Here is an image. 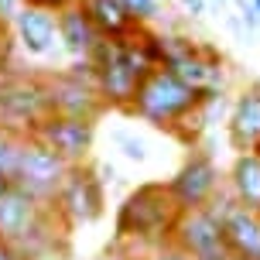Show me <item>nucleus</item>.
Masks as SVG:
<instances>
[{
  "label": "nucleus",
  "mask_w": 260,
  "mask_h": 260,
  "mask_svg": "<svg viewBox=\"0 0 260 260\" xmlns=\"http://www.w3.org/2000/svg\"><path fill=\"white\" fill-rule=\"evenodd\" d=\"M212 96H219V92L192 89V86H185L175 72H168L165 65H157V69H151V72L141 79L137 96H134V103H130L127 113L137 117L141 123H147V127H154V130H168L178 141H185L188 147H195L192 120H195V113H199V106L209 103Z\"/></svg>",
  "instance_id": "nucleus-1"
},
{
  "label": "nucleus",
  "mask_w": 260,
  "mask_h": 260,
  "mask_svg": "<svg viewBox=\"0 0 260 260\" xmlns=\"http://www.w3.org/2000/svg\"><path fill=\"white\" fill-rule=\"evenodd\" d=\"M69 226L58 219L52 206L14 185L0 195V236L24 260H58L69 247Z\"/></svg>",
  "instance_id": "nucleus-2"
},
{
  "label": "nucleus",
  "mask_w": 260,
  "mask_h": 260,
  "mask_svg": "<svg viewBox=\"0 0 260 260\" xmlns=\"http://www.w3.org/2000/svg\"><path fill=\"white\" fill-rule=\"evenodd\" d=\"M182 209L175 206V199L168 192V182H141L137 188H130L123 195V202L117 206L113 216V247H130L151 250L168 243L175 226H178Z\"/></svg>",
  "instance_id": "nucleus-3"
},
{
  "label": "nucleus",
  "mask_w": 260,
  "mask_h": 260,
  "mask_svg": "<svg viewBox=\"0 0 260 260\" xmlns=\"http://www.w3.org/2000/svg\"><path fill=\"white\" fill-rule=\"evenodd\" d=\"M161 65L175 72L185 86L192 89H209V92H222L226 89V55L209 45V41H195L182 31H161Z\"/></svg>",
  "instance_id": "nucleus-4"
},
{
  "label": "nucleus",
  "mask_w": 260,
  "mask_h": 260,
  "mask_svg": "<svg viewBox=\"0 0 260 260\" xmlns=\"http://www.w3.org/2000/svg\"><path fill=\"white\" fill-rule=\"evenodd\" d=\"M48 82L45 72H7L0 79V130L11 134H35L48 117Z\"/></svg>",
  "instance_id": "nucleus-5"
},
{
  "label": "nucleus",
  "mask_w": 260,
  "mask_h": 260,
  "mask_svg": "<svg viewBox=\"0 0 260 260\" xmlns=\"http://www.w3.org/2000/svg\"><path fill=\"white\" fill-rule=\"evenodd\" d=\"M48 82V110L58 117H79V120H96L106 113L103 100L96 92V76H92L89 58H76L65 69L45 72Z\"/></svg>",
  "instance_id": "nucleus-6"
},
{
  "label": "nucleus",
  "mask_w": 260,
  "mask_h": 260,
  "mask_svg": "<svg viewBox=\"0 0 260 260\" xmlns=\"http://www.w3.org/2000/svg\"><path fill=\"white\" fill-rule=\"evenodd\" d=\"M52 209L58 212V219H62L69 230L92 226V222H100L106 216V185L100 182L92 161L69 165L65 182H62V188H58V195H55Z\"/></svg>",
  "instance_id": "nucleus-7"
},
{
  "label": "nucleus",
  "mask_w": 260,
  "mask_h": 260,
  "mask_svg": "<svg viewBox=\"0 0 260 260\" xmlns=\"http://www.w3.org/2000/svg\"><path fill=\"white\" fill-rule=\"evenodd\" d=\"M222 185H226V175L219 171L212 151L188 147V154L178 165V171L168 178V192L182 212H192V209H206L219 195Z\"/></svg>",
  "instance_id": "nucleus-8"
},
{
  "label": "nucleus",
  "mask_w": 260,
  "mask_h": 260,
  "mask_svg": "<svg viewBox=\"0 0 260 260\" xmlns=\"http://www.w3.org/2000/svg\"><path fill=\"white\" fill-rule=\"evenodd\" d=\"M65 165L62 157L55 154L48 144H41L35 134L21 137V151H17V171H14V185L24 188L27 195H35L38 202L52 206L58 188L65 182Z\"/></svg>",
  "instance_id": "nucleus-9"
},
{
  "label": "nucleus",
  "mask_w": 260,
  "mask_h": 260,
  "mask_svg": "<svg viewBox=\"0 0 260 260\" xmlns=\"http://www.w3.org/2000/svg\"><path fill=\"white\" fill-rule=\"evenodd\" d=\"M171 243H178L192 260H230V250L222 240V219L212 206L182 212L171 233Z\"/></svg>",
  "instance_id": "nucleus-10"
},
{
  "label": "nucleus",
  "mask_w": 260,
  "mask_h": 260,
  "mask_svg": "<svg viewBox=\"0 0 260 260\" xmlns=\"http://www.w3.org/2000/svg\"><path fill=\"white\" fill-rule=\"evenodd\" d=\"M209 206L216 209L219 219H222V240H226L230 257L260 260V212L240 206L226 185L219 188V195H216Z\"/></svg>",
  "instance_id": "nucleus-11"
},
{
  "label": "nucleus",
  "mask_w": 260,
  "mask_h": 260,
  "mask_svg": "<svg viewBox=\"0 0 260 260\" xmlns=\"http://www.w3.org/2000/svg\"><path fill=\"white\" fill-rule=\"evenodd\" d=\"M35 137H38L41 144H48L65 165H82V161H92L96 123H92V120H79V117L48 113V117L35 127Z\"/></svg>",
  "instance_id": "nucleus-12"
},
{
  "label": "nucleus",
  "mask_w": 260,
  "mask_h": 260,
  "mask_svg": "<svg viewBox=\"0 0 260 260\" xmlns=\"http://www.w3.org/2000/svg\"><path fill=\"white\" fill-rule=\"evenodd\" d=\"M14 45L31 58H58L62 41H58V21L52 11H38V7H21L17 17L11 21Z\"/></svg>",
  "instance_id": "nucleus-13"
},
{
  "label": "nucleus",
  "mask_w": 260,
  "mask_h": 260,
  "mask_svg": "<svg viewBox=\"0 0 260 260\" xmlns=\"http://www.w3.org/2000/svg\"><path fill=\"white\" fill-rule=\"evenodd\" d=\"M226 137L233 151H260V82H247L230 103Z\"/></svg>",
  "instance_id": "nucleus-14"
},
{
  "label": "nucleus",
  "mask_w": 260,
  "mask_h": 260,
  "mask_svg": "<svg viewBox=\"0 0 260 260\" xmlns=\"http://www.w3.org/2000/svg\"><path fill=\"white\" fill-rule=\"evenodd\" d=\"M55 21H58V41H62V52L69 55V62L89 58L92 48L100 45V31L92 27L86 11H82L79 4H72V7H65V11L55 14Z\"/></svg>",
  "instance_id": "nucleus-15"
},
{
  "label": "nucleus",
  "mask_w": 260,
  "mask_h": 260,
  "mask_svg": "<svg viewBox=\"0 0 260 260\" xmlns=\"http://www.w3.org/2000/svg\"><path fill=\"white\" fill-rule=\"evenodd\" d=\"M79 7L100 31V38H130L141 27L123 0H79Z\"/></svg>",
  "instance_id": "nucleus-16"
},
{
  "label": "nucleus",
  "mask_w": 260,
  "mask_h": 260,
  "mask_svg": "<svg viewBox=\"0 0 260 260\" xmlns=\"http://www.w3.org/2000/svg\"><path fill=\"white\" fill-rule=\"evenodd\" d=\"M226 188L240 206L260 212V151H240L226 171Z\"/></svg>",
  "instance_id": "nucleus-17"
},
{
  "label": "nucleus",
  "mask_w": 260,
  "mask_h": 260,
  "mask_svg": "<svg viewBox=\"0 0 260 260\" xmlns=\"http://www.w3.org/2000/svg\"><path fill=\"white\" fill-rule=\"evenodd\" d=\"M110 141L117 144V151L127 157V161H134V165H144V161H147V144H144V137H137V130L113 127L110 130Z\"/></svg>",
  "instance_id": "nucleus-18"
},
{
  "label": "nucleus",
  "mask_w": 260,
  "mask_h": 260,
  "mask_svg": "<svg viewBox=\"0 0 260 260\" xmlns=\"http://www.w3.org/2000/svg\"><path fill=\"white\" fill-rule=\"evenodd\" d=\"M17 151H21V134H11V130H0V171L11 175L17 171Z\"/></svg>",
  "instance_id": "nucleus-19"
},
{
  "label": "nucleus",
  "mask_w": 260,
  "mask_h": 260,
  "mask_svg": "<svg viewBox=\"0 0 260 260\" xmlns=\"http://www.w3.org/2000/svg\"><path fill=\"white\" fill-rule=\"evenodd\" d=\"M137 24H157L161 21V0H123Z\"/></svg>",
  "instance_id": "nucleus-20"
},
{
  "label": "nucleus",
  "mask_w": 260,
  "mask_h": 260,
  "mask_svg": "<svg viewBox=\"0 0 260 260\" xmlns=\"http://www.w3.org/2000/svg\"><path fill=\"white\" fill-rule=\"evenodd\" d=\"M14 48H17V45H14L11 27L0 24V79H4V76L14 69Z\"/></svg>",
  "instance_id": "nucleus-21"
},
{
  "label": "nucleus",
  "mask_w": 260,
  "mask_h": 260,
  "mask_svg": "<svg viewBox=\"0 0 260 260\" xmlns=\"http://www.w3.org/2000/svg\"><path fill=\"white\" fill-rule=\"evenodd\" d=\"M222 24L233 31V38L240 41V45H257V35H250L247 24L240 21V14H236V11H226V14H222Z\"/></svg>",
  "instance_id": "nucleus-22"
},
{
  "label": "nucleus",
  "mask_w": 260,
  "mask_h": 260,
  "mask_svg": "<svg viewBox=\"0 0 260 260\" xmlns=\"http://www.w3.org/2000/svg\"><path fill=\"white\" fill-rule=\"evenodd\" d=\"M144 260H192V257H188V253H185V250L178 247V243H171V240H168V243L154 247V250H151V253H147Z\"/></svg>",
  "instance_id": "nucleus-23"
},
{
  "label": "nucleus",
  "mask_w": 260,
  "mask_h": 260,
  "mask_svg": "<svg viewBox=\"0 0 260 260\" xmlns=\"http://www.w3.org/2000/svg\"><path fill=\"white\" fill-rule=\"evenodd\" d=\"M72 4H79V0H21V7H38V11H65V7H72Z\"/></svg>",
  "instance_id": "nucleus-24"
},
{
  "label": "nucleus",
  "mask_w": 260,
  "mask_h": 260,
  "mask_svg": "<svg viewBox=\"0 0 260 260\" xmlns=\"http://www.w3.org/2000/svg\"><path fill=\"white\" fill-rule=\"evenodd\" d=\"M178 7H182L185 17H192V21H202L209 14V4L206 0H178Z\"/></svg>",
  "instance_id": "nucleus-25"
},
{
  "label": "nucleus",
  "mask_w": 260,
  "mask_h": 260,
  "mask_svg": "<svg viewBox=\"0 0 260 260\" xmlns=\"http://www.w3.org/2000/svg\"><path fill=\"white\" fill-rule=\"evenodd\" d=\"M17 11H21V0H0V24L11 27V21L17 17Z\"/></svg>",
  "instance_id": "nucleus-26"
},
{
  "label": "nucleus",
  "mask_w": 260,
  "mask_h": 260,
  "mask_svg": "<svg viewBox=\"0 0 260 260\" xmlns=\"http://www.w3.org/2000/svg\"><path fill=\"white\" fill-rule=\"evenodd\" d=\"M92 165H96V175H100V182H103V185H113V182L120 178L117 168H113L110 161H92Z\"/></svg>",
  "instance_id": "nucleus-27"
},
{
  "label": "nucleus",
  "mask_w": 260,
  "mask_h": 260,
  "mask_svg": "<svg viewBox=\"0 0 260 260\" xmlns=\"http://www.w3.org/2000/svg\"><path fill=\"white\" fill-rule=\"evenodd\" d=\"M0 260H24V257H21V253H17V250H14L11 243L0 236Z\"/></svg>",
  "instance_id": "nucleus-28"
},
{
  "label": "nucleus",
  "mask_w": 260,
  "mask_h": 260,
  "mask_svg": "<svg viewBox=\"0 0 260 260\" xmlns=\"http://www.w3.org/2000/svg\"><path fill=\"white\" fill-rule=\"evenodd\" d=\"M206 4H209V11L216 14V17H222L226 11H233V7H230V0H206Z\"/></svg>",
  "instance_id": "nucleus-29"
},
{
  "label": "nucleus",
  "mask_w": 260,
  "mask_h": 260,
  "mask_svg": "<svg viewBox=\"0 0 260 260\" xmlns=\"http://www.w3.org/2000/svg\"><path fill=\"white\" fill-rule=\"evenodd\" d=\"M11 188H14V178H11V175H4V171H0V195H7Z\"/></svg>",
  "instance_id": "nucleus-30"
},
{
  "label": "nucleus",
  "mask_w": 260,
  "mask_h": 260,
  "mask_svg": "<svg viewBox=\"0 0 260 260\" xmlns=\"http://www.w3.org/2000/svg\"><path fill=\"white\" fill-rule=\"evenodd\" d=\"M103 260H127V257H120L117 250H110V253H106V257H103Z\"/></svg>",
  "instance_id": "nucleus-31"
},
{
  "label": "nucleus",
  "mask_w": 260,
  "mask_h": 260,
  "mask_svg": "<svg viewBox=\"0 0 260 260\" xmlns=\"http://www.w3.org/2000/svg\"><path fill=\"white\" fill-rule=\"evenodd\" d=\"M250 7H253V11H257V17H260V0H250Z\"/></svg>",
  "instance_id": "nucleus-32"
},
{
  "label": "nucleus",
  "mask_w": 260,
  "mask_h": 260,
  "mask_svg": "<svg viewBox=\"0 0 260 260\" xmlns=\"http://www.w3.org/2000/svg\"><path fill=\"white\" fill-rule=\"evenodd\" d=\"M230 260H247V257H230Z\"/></svg>",
  "instance_id": "nucleus-33"
},
{
  "label": "nucleus",
  "mask_w": 260,
  "mask_h": 260,
  "mask_svg": "<svg viewBox=\"0 0 260 260\" xmlns=\"http://www.w3.org/2000/svg\"><path fill=\"white\" fill-rule=\"evenodd\" d=\"M141 260H144V257H141Z\"/></svg>",
  "instance_id": "nucleus-34"
}]
</instances>
